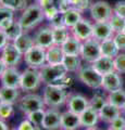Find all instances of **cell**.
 Returning <instances> with one entry per match:
<instances>
[{
	"label": "cell",
	"instance_id": "6da1fadb",
	"mask_svg": "<svg viewBox=\"0 0 125 130\" xmlns=\"http://www.w3.org/2000/svg\"><path fill=\"white\" fill-rule=\"evenodd\" d=\"M44 20H45L44 9L37 3H33V5L27 6L25 10L22 11V14L18 21L22 25L23 29L27 31L39 25Z\"/></svg>",
	"mask_w": 125,
	"mask_h": 130
},
{
	"label": "cell",
	"instance_id": "7a4b0ae2",
	"mask_svg": "<svg viewBox=\"0 0 125 130\" xmlns=\"http://www.w3.org/2000/svg\"><path fill=\"white\" fill-rule=\"evenodd\" d=\"M68 94L65 88L59 87L57 85H45L43 92V99L46 106L50 108H59L66 104Z\"/></svg>",
	"mask_w": 125,
	"mask_h": 130
},
{
	"label": "cell",
	"instance_id": "3957f363",
	"mask_svg": "<svg viewBox=\"0 0 125 130\" xmlns=\"http://www.w3.org/2000/svg\"><path fill=\"white\" fill-rule=\"evenodd\" d=\"M39 73L44 85H55L68 75L67 70L62 63L61 64L46 63L41 68H39Z\"/></svg>",
	"mask_w": 125,
	"mask_h": 130
},
{
	"label": "cell",
	"instance_id": "277c9868",
	"mask_svg": "<svg viewBox=\"0 0 125 130\" xmlns=\"http://www.w3.org/2000/svg\"><path fill=\"white\" fill-rule=\"evenodd\" d=\"M41 84H43V81H41V77H40L39 70L27 67L22 73L20 90H22L23 92L30 93V92L37 90Z\"/></svg>",
	"mask_w": 125,
	"mask_h": 130
},
{
	"label": "cell",
	"instance_id": "5b68a950",
	"mask_svg": "<svg viewBox=\"0 0 125 130\" xmlns=\"http://www.w3.org/2000/svg\"><path fill=\"white\" fill-rule=\"evenodd\" d=\"M77 76L79 80L82 81L84 85H86L87 87L90 89H100L102 88V78L103 76L99 74L94 67L90 65H86L79 68L77 72Z\"/></svg>",
	"mask_w": 125,
	"mask_h": 130
},
{
	"label": "cell",
	"instance_id": "8992f818",
	"mask_svg": "<svg viewBox=\"0 0 125 130\" xmlns=\"http://www.w3.org/2000/svg\"><path fill=\"white\" fill-rule=\"evenodd\" d=\"M19 108L24 115H27L32 112L38 111V109H43L46 107L45 101H44L43 96L36 93H26L25 95H23L21 99L19 100Z\"/></svg>",
	"mask_w": 125,
	"mask_h": 130
},
{
	"label": "cell",
	"instance_id": "52a82bcc",
	"mask_svg": "<svg viewBox=\"0 0 125 130\" xmlns=\"http://www.w3.org/2000/svg\"><path fill=\"white\" fill-rule=\"evenodd\" d=\"M23 59H24V61H25L27 67L39 70V68H41L44 65L47 63L46 49L35 44L33 48H31L30 50L24 54Z\"/></svg>",
	"mask_w": 125,
	"mask_h": 130
},
{
	"label": "cell",
	"instance_id": "ba28073f",
	"mask_svg": "<svg viewBox=\"0 0 125 130\" xmlns=\"http://www.w3.org/2000/svg\"><path fill=\"white\" fill-rule=\"evenodd\" d=\"M101 56L100 50V41L95 38H89L83 41L82 50H80V58L86 61L87 63H94Z\"/></svg>",
	"mask_w": 125,
	"mask_h": 130
},
{
	"label": "cell",
	"instance_id": "9c48e42d",
	"mask_svg": "<svg viewBox=\"0 0 125 130\" xmlns=\"http://www.w3.org/2000/svg\"><path fill=\"white\" fill-rule=\"evenodd\" d=\"M90 16L95 22H109L113 14V9L107 1H96L90 5Z\"/></svg>",
	"mask_w": 125,
	"mask_h": 130
},
{
	"label": "cell",
	"instance_id": "30bf717a",
	"mask_svg": "<svg viewBox=\"0 0 125 130\" xmlns=\"http://www.w3.org/2000/svg\"><path fill=\"white\" fill-rule=\"evenodd\" d=\"M23 56L24 54L11 41L7 43V46L1 50V54H0V58L2 59V61L6 63L7 66H15V67L21 62Z\"/></svg>",
	"mask_w": 125,
	"mask_h": 130
},
{
	"label": "cell",
	"instance_id": "8fae6325",
	"mask_svg": "<svg viewBox=\"0 0 125 130\" xmlns=\"http://www.w3.org/2000/svg\"><path fill=\"white\" fill-rule=\"evenodd\" d=\"M21 77H22V73H20L17 67L15 66H8L6 68V71L3 72L2 76L0 77L1 86L20 89Z\"/></svg>",
	"mask_w": 125,
	"mask_h": 130
},
{
	"label": "cell",
	"instance_id": "7c38bea8",
	"mask_svg": "<svg viewBox=\"0 0 125 130\" xmlns=\"http://www.w3.org/2000/svg\"><path fill=\"white\" fill-rule=\"evenodd\" d=\"M92 26L94 24H91L90 21H88L86 19H82L77 24L71 28V34L80 41H85V40L92 38Z\"/></svg>",
	"mask_w": 125,
	"mask_h": 130
},
{
	"label": "cell",
	"instance_id": "4fadbf2b",
	"mask_svg": "<svg viewBox=\"0 0 125 130\" xmlns=\"http://www.w3.org/2000/svg\"><path fill=\"white\" fill-rule=\"evenodd\" d=\"M88 106H89V100L86 96L79 94V93L68 94L66 101V107L68 111L80 115Z\"/></svg>",
	"mask_w": 125,
	"mask_h": 130
},
{
	"label": "cell",
	"instance_id": "5bb4252c",
	"mask_svg": "<svg viewBox=\"0 0 125 130\" xmlns=\"http://www.w3.org/2000/svg\"><path fill=\"white\" fill-rule=\"evenodd\" d=\"M61 114L58 108H47L43 121V129L45 130H61Z\"/></svg>",
	"mask_w": 125,
	"mask_h": 130
},
{
	"label": "cell",
	"instance_id": "9a60e30c",
	"mask_svg": "<svg viewBox=\"0 0 125 130\" xmlns=\"http://www.w3.org/2000/svg\"><path fill=\"white\" fill-rule=\"evenodd\" d=\"M34 41L36 46H39L41 48L48 49L51 46H53V32L50 26L41 27L35 32L34 35Z\"/></svg>",
	"mask_w": 125,
	"mask_h": 130
},
{
	"label": "cell",
	"instance_id": "2e32d148",
	"mask_svg": "<svg viewBox=\"0 0 125 130\" xmlns=\"http://www.w3.org/2000/svg\"><path fill=\"white\" fill-rule=\"evenodd\" d=\"M114 30L109 22H95L92 26V38L99 41H103L109 38H113Z\"/></svg>",
	"mask_w": 125,
	"mask_h": 130
},
{
	"label": "cell",
	"instance_id": "e0dca14e",
	"mask_svg": "<svg viewBox=\"0 0 125 130\" xmlns=\"http://www.w3.org/2000/svg\"><path fill=\"white\" fill-rule=\"evenodd\" d=\"M123 87V79L121 77L120 73L116 71L108 73L103 75L102 78V89L107 92H112Z\"/></svg>",
	"mask_w": 125,
	"mask_h": 130
},
{
	"label": "cell",
	"instance_id": "ac0fdd59",
	"mask_svg": "<svg viewBox=\"0 0 125 130\" xmlns=\"http://www.w3.org/2000/svg\"><path fill=\"white\" fill-rule=\"evenodd\" d=\"M61 126L62 129H70V130H76L80 125V118L78 114H75L71 111H65L61 114Z\"/></svg>",
	"mask_w": 125,
	"mask_h": 130
},
{
	"label": "cell",
	"instance_id": "d6986e66",
	"mask_svg": "<svg viewBox=\"0 0 125 130\" xmlns=\"http://www.w3.org/2000/svg\"><path fill=\"white\" fill-rule=\"evenodd\" d=\"M91 66L95 70L101 74L102 76L108 74V73L114 72L115 67H114V59L112 58H108V56H103L101 55L98 60H96L94 63H91Z\"/></svg>",
	"mask_w": 125,
	"mask_h": 130
},
{
	"label": "cell",
	"instance_id": "ffe728a7",
	"mask_svg": "<svg viewBox=\"0 0 125 130\" xmlns=\"http://www.w3.org/2000/svg\"><path fill=\"white\" fill-rule=\"evenodd\" d=\"M80 118V125L84 128H89V127H94L97 125L98 120L100 119L99 117V112L95 109L94 107L88 106L85 111L79 115Z\"/></svg>",
	"mask_w": 125,
	"mask_h": 130
},
{
	"label": "cell",
	"instance_id": "44dd1931",
	"mask_svg": "<svg viewBox=\"0 0 125 130\" xmlns=\"http://www.w3.org/2000/svg\"><path fill=\"white\" fill-rule=\"evenodd\" d=\"M121 111H122V109H121L120 107L107 102L101 108H100L99 117H100V119L103 120V121L111 123L113 119H115L116 117L121 115Z\"/></svg>",
	"mask_w": 125,
	"mask_h": 130
},
{
	"label": "cell",
	"instance_id": "7402d4cb",
	"mask_svg": "<svg viewBox=\"0 0 125 130\" xmlns=\"http://www.w3.org/2000/svg\"><path fill=\"white\" fill-rule=\"evenodd\" d=\"M83 41H80L74 36H71L65 42L61 44V48L64 52V54L67 55H80Z\"/></svg>",
	"mask_w": 125,
	"mask_h": 130
},
{
	"label": "cell",
	"instance_id": "603a6c76",
	"mask_svg": "<svg viewBox=\"0 0 125 130\" xmlns=\"http://www.w3.org/2000/svg\"><path fill=\"white\" fill-rule=\"evenodd\" d=\"M20 100V89L10 87H0V101L9 104H15Z\"/></svg>",
	"mask_w": 125,
	"mask_h": 130
},
{
	"label": "cell",
	"instance_id": "cb8c5ba5",
	"mask_svg": "<svg viewBox=\"0 0 125 130\" xmlns=\"http://www.w3.org/2000/svg\"><path fill=\"white\" fill-rule=\"evenodd\" d=\"M64 55L65 54H64L61 46L53 44L50 48L46 49V60L48 64H61Z\"/></svg>",
	"mask_w": 125,
	"mask_h": 130
},
{
	"label": "cell",
	"instance_id": "d4e9b609",
	"mask_svg": "<svg viewBox=\"0 0 125 130\" xmlns=\"http://www.w3.org/2000/svg\"><path fill=\"white\" fill-rule=\"evenodd\" d=\"M100 50H101V55L112 59H114L120 53V50L115 44L113 38H109L103 40V41H100Z\"/></svg>",
	"mask_w": 125,
	"mask_h": 130
},
{
	"label": "cell",
	"instance_id": "484cf974",
	"mask_svg": "<svg viewBox=\"0 0 125 130\" xmlns=\"http://www.w3.org/2000/svg\"><path fill=\"white\" fill-rule=\"evenodd\" d=\"M13 43L17 46V48L23 54H25L31 48H33L35 46L34 37H32V36L30 34H27V32L22 34L17 40H14Z\"/></svg>",
	"mask_w": 125,
	"mask_h": 130
},
{
	"label": "cell",
	"instance_id": "4316f807",
	"mask_svg": "<svg viewBox=\"0 0 125 130\" xmlns=\"http://www.w3.org/2000/svg\"><path fill=\"white\" fill-rule=\"evenodd\" d=\"M62 64L65 66L68 73H77L82 67V58L80 55H67L63 58Z\"/></svg>",
	"mask_w": 125,
	"mask_h": 130
},
{
	"label": "cell",
	"instance_id": "83f0119b",
	"mask_svg": "<svg viewBox=\"0 0 125 130\" xmlns=\"http://www.w3.org/2000/svg\"><path fill=\"white\" fill-rule=\"evenodd\" d=\"M52 32H53V42L57 46H61L66 41L72 36L71 29L66 26H61L57 28H52Z\"/></svg>",
	"mask_w": 125,
	"mask_h": 130
},
{
	"label": "cell",
	"instance_id": "f1b7e54d",
	"mask_svg": "<svg viewBox=\"0 0 125 130\" xmlns=\"http://www.w3.org/2000/svg\"><path fill=\"white\" fill-rule=\"evenodd\" d=\"M63 15H64V25L67 28H70V29L83 19L82 12L74 9V8H70L66 12H64Z\"/></svg>",
	"mask_w": 125,
	"mask_h": 130
},
{
	"label": "cell",
	"instance_id": "f546056e",
	"mask_svg": "<svg viewBox=\"0 0 125 130\" xmlns=\"http://www.w3.org/2000/svg\"><path fill=\"white\" fill-rule=\"evenodd\" d=\"M5 32H6L7 36H8V39H9V41L13 42L14 40H17L22 34H24L25 30L23 29V27H22L21 24H20V22L19 21H15V20H14V22L7 28V29L5 30Z\"/></svg>",
	"mask_w": 125,
	"mask_h": 130
},
{
	"label": "cell",
	"instance_id": "4dcf8cb0",
	"mask_svg": "<svg viewBox=\"0 0 125 130\" xmlns=\"http://www.w3.org/2000/svg\"><path fill=\"white\" fill-rule=\"evenodd\" d=\"M107 100H108L109 103L122 108L123 104L125 103V90H123V89L121 88V89H118V90H115V91L109 92Z\"/></svg>",
	"mask_w": 125,
	"mask_h": 130
},
{
	"label": "cell",
	"instance_id": "1f68e13d",
	"mask_svg": "<svg viewBox=\"0 0 125 130\" xmlns=\"http://www.w3.org/2000/svg\"><path fill=\"white\" fill-rule=\"evenodd\" d=\"M2 7L12 11H23L27 7V0H1Z\"/></svg>",
	"mask_w": 125,
	"mask_h": 130
},
{
	"label": "cell",
	"instance_id": "d6a6232c",
	"mask_svg": "<svg viewBox=\"0 0 125 130\" xmlns=\"http://www.w3.org/2000/svg\"><path fill=\"white\" fill-rule=\"evenodd\" d=\"M45 113H46V108L38 109V111H35V112L27 114L26 118H29L36 127L39 128L43 126V121H44V118H45Z\"/></svg>",
	"mask_w": 125,
	"mask_h": 130
},
{
	"label": "cell",
	"instance_id": "836d02e7",
	"mask_svg": "<svg viewBox=\"0 0 125 130\" xmlns=\"http://www.w3.org/2000/svg\"><path fill=\"white\" fill-rule=\"evenodd\" d=\"M109 23H110V25L112 27V29L114 30V32H120V31H123V28L125 26V19L113 13L111 19L109 20Z\"/></svg>",
	"mask_w": 125,
	"mask_h": 130
},
{
	"label": "cell",
	"instance_id": "e575fe53",
	"mask_svg": "<svg viewBox=\"0 0 125 130\" xmlns=\"http://www.w3.org/2000/svg\"><path fill=\"white\" fill-rule=\"evenodd\" d=\"M13 113H14L13 104L5 103L0 101V119H2V120L9 119L13 115Z\"/></svg>",
	"mask_w": 125,
	"mask_h": 130
},
{
	"label": "cell",
	"instance_id": "d590c367",
	"mask_svg": "<svg viewBox=\"0 0 125 130\" xmlns=\"http://www.w3.org/2000/svg\"><path fill=\"white\" fill-rule=\"evenodd\" d=\"M107 102H108L107 98H104V96L101 95V94H95V95L89 100V106L94 107L95 109H97V111L99 112L100 108H101Z\"/></svg>",
	"mask_w": 125,
	"mask_h": 130
},
{
	"label": "cell",
	"instance_id": "8d00e7d4",
	"mask_svg": "<svg viewBox=\"0 0 125 130\" xmlns=\"http://www.w3.org/2000/svg\"><path fill=\"white\" fill-rule=\"evenodd\" d=\"M68 1H70L71 8H74V9L80 12H84L85 10L90 8L89 0H68Z\"/></svg>",
	"mask_w": 125,
	"mask_h": 130
},
{
	"label": "cell",
	"instance_id": "74e56055",
	"mask_svg": "<svg viewBox=\"0 0 125 130\" xmlns=\"http://www.w3.org/2000/svg\"><path fill=\"white\" fill-rule=\"evenodd\" d=\"M114 67L120 74H125V53H119L114 58Z\"/></svg>",
	"mask_w": 125,
	"mask_h": 130
},
{
	"label": "cell",
	"instance_id": "f35d334b",
	"mask_svg": "<svg viewBox=\"0 0 125 130\" xmlns=\"http://www.w3.org/2000/svg\"><path fill=\"white\" fill-rule=\"evenodd\" d=\"M109 128L114 130H125V117L122 115L118 116L111 123H109Z\"/></svg>",
	"mask_w": 125,
	"mask_h": 130
},
{
	"label": "cell",
	"instance_id": "ab89813d",
	"mask_svg": "<svg viewBox=\"0 0 125 130\" xmlns=\"http://www.w3.org/2000/svg\"><path fill=\"white\" fill-rule=\"evenodd\" d=\"M59 9L55 3H53V5H50L48 6L46 8H44V13H45V19H47L48 21H50V20L52 18H54L55 15H57L59 13Z\"/></svg>",
	"mask_w": 125,
	"mask_h": 130
},
{
	"label": "cell",
	"instance_id": "60d3db41",
	"mask_svg": "<svg viewBox=\"0 0 125 130\" xmlns=\"http://www.w3.org/2000/svg\"><path fill=\"white\" fill-rule=\"evenodd\" d=\"M49 26L51 28H57V27H61V26H65L64 25V15L62 12H59V13L52 18L49 21Z\"/></svg>",
	"mask_w": 125,
	"mask_h": 130
},
{
	"label": "cell",
	"instance_id": "b9f144b4",
	"mask_svg": "<svg viewBox=\"0 0 125 130\" xmlns=\"http://www.w3.org/2000/svg\"><path fill=\"white\" fill-rule=\"evenodd\" d=\"M113 40H114L115 44L118 46L120 51L125 50V32H123V31L115 32L113 36Z\"/></svg>",
	"mask_w": 125,
	"mask_h": 130
},
{
	"label": "cell",
	"instance_id": "7bdbcfd3",
	"mask_svg": "<svg viewBox=\"0 0 125 130\" xmlns=\"http://www.w3.org/2000/svg\"><path fill=\"white\" fill-rule=\"evenodd\" d=\"M18 130H37V127L29 118H25L19 124Z\"/></svg>",
	"mask_w": 125,
	"mask_h": 130
},
{
	"label": "cell",
	"instance_id": "ee69618b",
	"mask_svg": "<svg viewBox=\"0 0 125 130\" xmlns=\"http://www.w3.org/2000/svg\"><path fill=\"white\" fill-rule=\"evenodd\" d=\"M113 13L125 19V1H118L113 8Z\"/></svg>",
	"mask_w": 125,
	"mask_h": 130
},
{
	"label": "cell",
	"instance_id": "f6af8a7d",
	"mask_svg": "<svg viewBox=\"0 0 125 130\" xmlns=\"http://www.w3.org/2000/svg\"><path fill=\"white\" fill-rule=\"evenodd\" d=\"M6 19H14V11L5 7H1L0 8V22Z\"/></svg>",
	"mask_w": 125,
	"mask_h": 130
},
{
	"label": "cell",
	"instance_id": "bcb514c9",
	"mask_svg": "<svg viewBox=\"0 0 125 130\" xmlns=\"http://www.w3.org/2000/svg\"><path fill=\"white\" fill-rule=\"evenodd\" d=\"M8 42H9V39H8L7 34L5 32V30L0 29V51L7 46Z\"/></svg>",
	"mask_w": 125,
	"mask_h": 130
},
{
	"label": "cell",
	"instance_id": "7dc6e473",
	"mask_svg": "<svg viewBox=\"0 0 125 130\" xmlns=\"http://www.w3.org/2000/svg\"><path fill=\"white\" fill-rule=\"evenodd\" d=\"M13 22H14V19H6V20H2V21L0 22V29L6 30L7 28L9 27Z\"/></svg>",
	"mask_w": 125,
	"mask_h": 130
},
{
	"label": "cell",
	"instance_id": "c3c4849f",
	"mask_svg": "<svg viewBox=\"0 0 125 130\" xmlns=\"http://www.w3.org/2000/svg\"><path fill=\"white\" fill-rule=\"evenodd\" d=\"M36 3H37V5H39V6L44 9V8H46V7H48V6L55 3V0H36Z\"/></svg>",
	"mask_w": 125,
	"mask_h": 130
},
{
	"label": "cell",
	"instance_id": "681fc988",
	"mask_svg": "<svg viewBox=\"0 0 125 130\" xmlns=\"http://www.w3.org/2000/svg\"><path fill=\"white\" fill-rule=\"evenodd\" d=\"M7 67H8V66L6 65V63L3 62V61H2V59H1V58H0V77L2 76L3 72L6 71V68H7Z\"/></svg>",
	"mask_w": 125,
	"mask_h": 130
},
{
	"label": "cell",
	"instance_id": "f907efd6",
	"mask_svg": "<svg viewBox=\"0 0 125 130\" xmlns=\"http://www.w3.org/2000/svg\"><path fill=\"white\" fill-rule=\"evenodd\" d=\"M0 130H10L8 125L6 124V121L2 119H0Z\"/></svg>",
	"mask_w": 125,
	"mask_h": 130
},
{
	"label": "cell",
	"instance_id": "816d5d0a",
	"mask_svg": "<svg viewBox=\"0 0 125 130\" xmlns=\"http://www.w3.org/2000/svg\"><path fill=\"white\" fill-rule=\"evenodd\" d=\"M86 130H100L96 127V126H94V127H89V128H86Z\"/></svg>",
	"mask_w": 125,
	"mask_h": 130
},
{
	"label": "cell",
	"instance_id": "f5cc1de1",
	"mask_svg": "<svg viewBox=\"0 0 125 130\" xmlns=\"http://www.w3.org/2000/svg\"><path fill=\"white\" fill-rule=\"evenodd\" d=\"M121 109H122V111H123V112H125V103L123 104V106H122V108H121Z\"/></svg>",
	"mask_w": 125,
	"mask_h": 130
},
{
	"label": "cell",
	"instance_id": "db71d44e",
	"mask_svg": "<svg viewBox=\"0 0 125 130\" xmlns=\"http://www.w3.org/2000/svg\"><path fill=\"white\" fill-rule=\"evenodd\" d=\"M2 7V5H1V0H0V8H1Z\"/></svg>",
	"mask_w": 125,
	"mask_h": 130
},
{
	"label": "cell",
	"instance_id": "11a10c76",
	"mask_svg": "<svg viewBox=\"0 0 125 130\" xmlns=\"http://www.w3.org/2000/svg\"><path fill=\"white\" fill-rule=\"evenodd\" d=\"M123 32H125V26H124V28H123Z\"/></svg>",
	"mask_w": 125,
	"mask_h": 130
},
{
	"label": "cell",
	"instance_id": "9f6ffc18",
	"mask_svg": "<svg viewBox=\"0 0 125 130\" xmlns=\"http://www.w3.org/2000/svg\"><path fill=\"white\" fill-rule=\"evenodd\" d=\"M107 130H114V129H110V128H108Z\"/></svg>",
	"mask_w": 125,
	"mask_h": 130
},
{
	"label": "cell",
	"instance_id": "6f0895ef",
	"mask_svg": "<svg viewBox=\"0 0 125 130\" xmlns=\"http://www.w3.org/2000/svg\"><path fill=\"white\" fill-rule=\"evenodd\" d=\"M61 130H70V129H61Z\"/></svg>",
	"mask_w": 125,
	"mask_h": 130
},
{
	"label": "cell",
	"instance_id": "680465c9",
	"mask_svg": "<svg viewBox=\"0 0 125 130\" xmlns=\"http://www.w3.org/2000/svg\"><path fill=\"white\" fill-rule=\"evenodd\" d=\"M11 130H18V128L17 129H11Z\"/></svg>",
	"mask_w": 125,
	"mask_h": 130
}]
</instances>
